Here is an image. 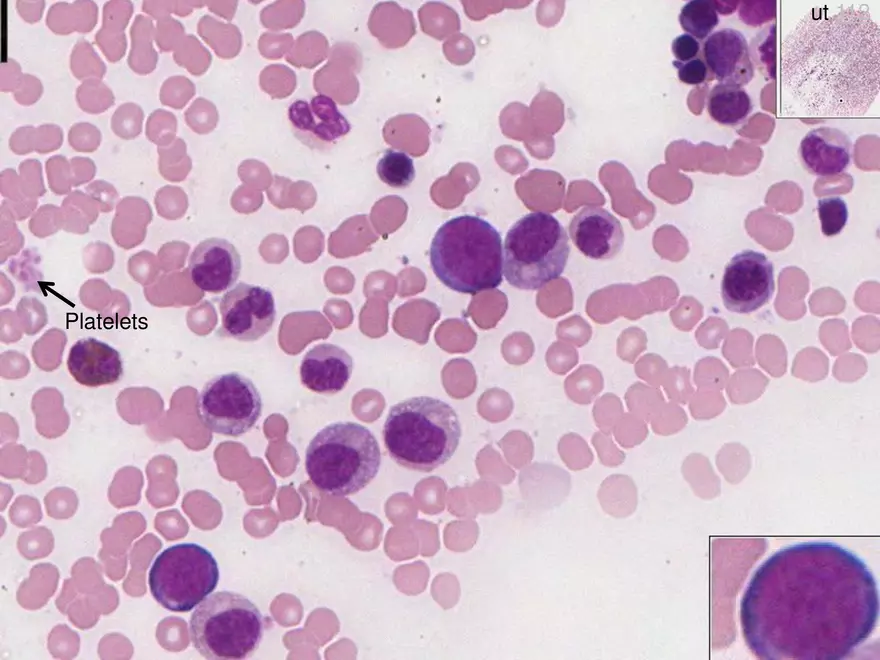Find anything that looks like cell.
I'll return each mask as SVG.
<instances>
[{
  "mask_svg": "<svg viewBox=\"0 0 880 660\" xmlns=\"http://www.w3.org/2000/svg\"><path fill=\"white\" fill-rule=\"evenodd\" d=\"M879 591L871 569L830 541L784 546L753 572L740 603L746 646L762 660H840L874 632Z\"/></svg>",
  "mask_w": 880,
  "mask_h": 660,
  "instance_id": "obj_1",
  "label": "cell"
},
{
  "mask_svg": "<svg viewBox=\"0 0 880 660\" xmlns=\"http://www.w3.org/2000/svg\"><path fill=\"white\" fill-rule=\"evenodd\" d=\"M780 66L785 97L805 115H863L879 93V26L863 8H815L785 36Z\"/></svg>",
  "mask_w": 880,
  "mask_h": 660,
  "instance_id": "obj_2",
  "label": "cell"
},
{
  "mask_svg": "<svg viewBox=\"0 0 880 660\" xmlns=\"http://www.w3.org/2000/svg\"><path fill=\"white\" fill-rule=\"evenodd\" d=\"M430 264L440 282L453 291L475 295L493 290L503 280L501 235L480 217H454L435 233Z\"/></svg>",
  "mask_w": 880,
  "mask_h": 660,
  "instance_id": "obj_3",
  "label": "cell"
},
{
  "mask_svg": "<svg viewBox=\"0 0 880 660\" xmlns=\"http://www.w3.org/2000/svg\"><path fill=\"white\" fill-rule=\"evenodd\" d=\"M461 435L456 410L431 396H414L394 404L383 425L389 456L404 468L426 473L452 458Z\"/></svg>",
  "mask_w": 880,
  "mask_h": 660,
  "instance_id": "obj_4",
  "label": "cell"
},
{
  "mask_svg": "<svg viewBox=\"0 0 880 660\" xmlns=\"http://www.w3.org/2000/svg\"><path fill=\"white\" fill-rule=\"evenodd\" d=\"M381 451L364 425L339 421L320 429L305 452V470L320 491L345 497L364 489L378 474Z\"/></svg>",
  "mask_w": 880,
  "mask_h": 660,
  "instance_id": "obj_5",
  "label": "cell"
},
{
  "mask_svg": "<svg viewBox=\"0 0 880 660\" xmlns=\"http://www.w3.org/2000/svg\"><path fill=\"white\" fill-rule=\"evenodd\" d=\"M570 246L568 235L551 214L531 212L508 230L503 246V275L520 290H538L563 273Z\"/></svg>",
  "mask_w": 880,
  "mask_h": 660,
  "instance_id": "obj_6",
  "label": "cell"
},
{
  "mask_svg": "<svg viewBox=\"0 0 880 660\" xmlns=\"http://www.w3.org/2000/svg\"><path fill=\"white\" fill-rule=\"evenodd\" d=\"M264 617L244 595L222 590L208 595L193 611L189 635L206 659H245L264 634Z\"/></svg>",
  "mask_w": 880,
  "mask_h": 660,
  "instance_id": "obj_7",
  "label": "cell"
},
{
  "mask_svg": "<svg viewBox=\"0 0 880 660\" xmlns=\"http://www.w3.org/2000/svg\"><path fill=\"white\" fill-rule=\"evenodd\" d=\"M219 568L212 553L196 543H181L163 550L149 572L154 599L167 610L188 612L216 588Z\"/></svg>",
  "mask_w": 880,
  "mask_h": 660,
  "instance_id": "obj_8",
  "label": "cell"
},
{
  "mask_svg": "<svg viewBox=\"0 0 880 660\" xmlns=\"http://www.w3.org/2000/svg\"><path fill=\"white\" fill-rule=\"evenodd\" d=\"M261 394L253 381L239 372L214 376L196 399V411L205 428L238 437L250 431L262 414Z\"/></svg>",
  "mask_w": 880,
  "mask_h": 660,
  "instance_id": "obj_9",
  "label": "cell"
},
{
  "mask_svg": "<svg viewBox=\"0 0 880 660\" xmlns=\"http://www.w3.org/2000/svg\"><path fill=\"white\" fill-rule=\"evenodd\" d=\"M774 289L773 264L761 252L743 250L725 267L721 295L731 312L749 314L758 310L769 302Z\"/></svg>",
  "mask_w": 880,
  "mask_h": 660,
  "instance_id": "obj_10",
  "label": "cell"
},
{
  "mask_svg": "<svg viewBox=\"0 0 880 660\" xmlns=\"http://www.w3.org/2000/svg\"><path fill=\"white\" fill-rule=\"evenodd\" d=\"M221 335L242 341L259 340L272 328L276 306L272 292L262 286L240 282L220 299Z\"/></svg>",
  "mask_w": 880,
  "mask_h": 660,
  "instance_id": "obj_11",
  "label": "cell"
},
{
  "mask_svg": "<svg viewBox=\"0 0 880 660\" xmlns=\"http://www.w3.org/2000/svg\"><path fill=\"white\" fill-rule=\"evenodd\" d=\"M241 272V257L226 239L211 237L201 241L191 252L188 273L202 291L219 294L229 290Z\"/></svg>",
  "mask_w": 880,
  "mask_h": 660,
  "instance_id": "obj_12",
  "label": "cell"
},
{
  "mask_svg": "<svg viewBox=\"0 0 880 660\" xmlns=\"http://www.w3.org/2000/svg\"><path fill=\"white\" fill-rule=\"evenodd\" d=\"M288 119L295 136L310 148L332 144L350 131L348 120L333 99L324 94L310 102L294 101L288 109Z\"/></svg>",
  "mask_w": 880,
  "mask_h": 660,
  "instance_id": "obj_13",
  "label": "cell"
},
{
  "mask_svg": "<svg viewBox=\"0 0 880 660\" xmlns=\"http://www.w3.org/2000/svg\"><path fill=\"white\" fill-rule=\"evenodd\" d=\"M702 54L708 70L723 84L743 87L754 77V64L744 35L733 28L712 32Z\"/></svg>",
  "mask_w": 880,
  "mask_h": 660,
  "instance_id": "obj_14",
  "label": "cell"
},
{
  "mask_svg": "<svg viewBox=\"0 0 880 660\" xmlns=\"http://www.w3.org/2000/svg\"><path fill=\"white\" fill-rule=\"evenodd\" d=\"M569 236L575 247L593 260L613 258L624 243L620 221L597 206L583 207L574 215L569 224Z\"/></svg>",
  "mask_w": 880,
  "mask_h": 660,
  "instance_id": "obj_15",
  "label": "cell"
},
{
  "mask_svg": "<svg viewBox=\"0 0 880 660\" xmlns=\"http://www.w3.org/2000/svg\"><path fill=\"white\" fill-rule=\"evenodd\" d=\"M67 368L74 380L86 387L113 384L123 374L120 353L94 337L82 338L73 344L68 354Z\"/></svg>",
  "mask_w": 880,
  "mask_h": 660,
  "instance_id": "obj_16",
  "label": "cell"
},
{
  "mask_svg": "<svg viewBox=\"0 0 880 660\" xmlns=\"http://www.w3.org/2000/svg\"><path fill=\"white\" fill-rule=\"evenodd\" d=\"M353 368V358L346 350L332 343H321L304 355L300 379L302 385L312 392L333 395L345 388Z\"/></svg>",
  "mask_w": 880,
  "mask_h": 660,
  "instance_id": "obj_17",
  "label": "cell"
},
{
  "mask_svg": "<svg viewBox=\"0 0 880 660\" xmlns=\"http://www.w3.org/2000/svg\"><path fill=\"white\" fill-rule=\"evenodd\" d=\"M799 157L804 168L821 177L843 173L851 163L850 137L835 127L811 129L801 140Z\"/></svg>",
  "mask_w": 880,
  "mask_h": 660,
  "instance_id": "obj_18",
  "label": "cell"
},
{
  "mask_svg": "<svg viewBox=\"0 0 880 660\" xmlns=\"http://www.w3.org/2000/svg\"><path fill=\"white\" fill-rule=\"evenodd\" d=\"M752 109L751 98L742 87L718 83L708 94L707 111L710 117L721 125L742 124Z\"/></svg>",
  "mask_w": 880,
  "mask_h": 660,
  "instance_id": "obj_19",
  "label": "cell"
},
{
  "mask_svg": "<svg viewBox=\"0 0 880 660\" xmlns=\"http://www.w3.org/2000/svg\"><path fill=\"white\" fill-rule=\"evenodd\" d=\"M155 28L152 19L137 15L130 29L131 49L127 63L139 75L151 73L157 63V53L153 47Z\"/></svg>",
  "mask_w": 880,
  "mask_h": 660,
  "instance_id": "obj_20",
  "label": "cell"
},
{
  "mask_svg": "<svg viewBox=\"0 0 880 660\" xmlns=\"http://www.w3.org/2000/svg\"><path fill=\"white\" fill-rule=\"evenodd\" d=\"M598 499L607 514L615 518H625L636 508V488L630 477L622 474L612 475L600 486Z\"/></svg>",
  "mask_w": 880,
  "mask_h": 660,
  "instance_id": "obj_21",
  "label": "cell"
},
{
  "mask_svg": "<svg viewBox=\"0 0 880 660\" xmlns=\"http://www.w3.org/2000/svg\"><path fill=\"white\" fill-rule=\"evenodd\" d=\"M679 23L686 34L697 40L706 39L719 24L715 3L707 0L687 2L681 8Z\"/></svg>",
  "mask_w": 880,
  "mask_h": 660,
  "instance_id": "obj_22",
  "label": "cell"
},
{
  "mask_svg": "<svg viewBox=\"0 0 880 660\" xmlns=\"http://www.w3.org/2000/svg\"><path fill=\"white\" fill-rule=\"evenodd\" d=\"M377 174L380 180L388 186L405 188L415 178V167L408 154L388 149L378 161Z\"/></svg>",
  "mask_w": 880,
  "mask_h": 660,
  "instance_id": "obj_23",
  "label": "cell"
},
{
  "mask_svg": "<svg viewBox=\"0 0 880 660\" xmlns=\"http://www.w3.org/2000/svg\"><path fill=\"white\" fill-rule=\"evenodd\" d=\"M70 69L79 80L102 79L106 73V65L86 40L81 39L74 45L70 55Z\"/></svg>",
  "mask_w": 880,
  "mask_h": 660,
  "instance_id": "obj_24",
  "label": "cell"
},
{
  "mask_svg": "<svg viewBox=\"0 0 880 660\" xmlns=\"http://www.w3.org/2000/svg\"><path fill=\"white\" fill-rule=\"evenodd\" d=\"M76 101L84 112L100 114L115 102L112 90L100 79L83 81L76 90Z\"/></svg>",
  "mask_w": 880,
  "mask_h": 660,
  "instance_id": "obj_25",
  "label": "cell"
},
{
  "mask_svg": "<svg viewBox=\"0 0 880 660\" xmlns=\"http://www.w3.org/2000/svg\"><path fill=\"white\" fill-rule=\"evenodd\" d=\"M817 209L821 231L825 236H835L843 230L848 220V208L841 197L821 198L818 200Z\"/></svg>",
  "mask_w": 880,
  "mask_h": 660,
  "instance_id": "obj_26",
  "label": "cell"
},
{
  "mask_svg": "<svg viewBox=\"0 0 880 660\" xmlns=\"http://www.w3.org/2000/svg\"><path fill=\"white\" fill-rule=\"evenodd\" d=\"M143 120L144 112L138 104L123 103L111 117V129L123 139H133L141 133Z\"/></svg>",
  "mask_w": 880,
  "mask_h": 660,
  "instance_id": "obj_27",
  "label": "cell"
},
{
  "mask_svg": "<svg viewBox=\"0 0 880 660\" xmlns=\"http://www.w3.org/2000/svg\"><path fill=\"white\" fill-rule=\"evenodd\" d=\"M46 24L53 33L58 35L77 32L78 23L74 4L68 2L53 4L48 11Z\"/></svg>",
  "mask_w": 880,
  "mask_h": 660,
  "instance_id": "obj_28",
  "label": "cell"
},
{
  "mask_svg": "<svg viewBox=\"0 0 880 660\" xmlns=\"http://www.w3.org/2000/svg\"><path fill=\"white\" fill-rule=\"evenodd\" d=\"M559 452H561L563 460L572 470L586 468L593 461V454L588 445L577 435H568L564 438Z\"/></svg>",
  "mask_w": 880,
  "mask_h": 660,
  "instance_id": "obj_29",
  "label": "cell"
},
{
  "mask_svg": "<svg viewBox=\"0 0 880 660\" xmlns=\"http://www.w3.org/2000/svg\"><path fill=\"white\" fill-rule=\"evenodd\" d=\"M133 13L131 1H108L103 7L102 28L124 32Z\"/></svg>",
  "mask_w": 880,
  "mask_h": 660,
  "instance_id": "obj_30",
  "label": "cell"
},
{
  "mask_svg": "<svg viewBox=\"0 0 880 660\" xmlns=\"http://www.w3.org/2000/svg\"><path fill=\"white\" fill-rule=\"evenodd\" d=\"M95 43L110 62L119 61L126 52L127 40L124 32H113L101 28L95 35Z\"/></svg>",
  "mask_w": 880,
  "mask_h": 660,
  "instance_id": "obj_31",
  "label": "cell"
},
{
  "mask_svg": "<svg viewBox=\"0 0 880 660\" xmlns=\"http://www.w3.org/2000/svg\"><path fill=\"white\" fill-rule=\"evenodd\" d=\"M672 64L677 69L678 79L684 84L699 85L708 79V67L699 57L687 62L674 60Z\"/></svg>",
  "mask_w": 880,
  "mask_h": 660,
  "instance_id": "obj_32",
  "label": "cell"
},
{
  "mask_svg": "<svg viewBox=\"0 0 880 660\" xmlns=\"http://www.w3.org/2000/svg\"><path fill=\"white\" fill-rule=\"evenodd\" d=\"M101 138L99 129L89 122H78L69 129V141L78 149L97 147Z\"/></svg>",
  "mask_w": 880,
  "mask_h": 660,
  "instance_id": "obj_33",
  "label": "cell"
},
{
  "mask_svg": "<svg viewBox=\"0 0 880 660\" xmlns=\"http://www.w3.org/2000/svg\"><path fill=\"white\" fill-rule=\"evenodd\" d=\"M43 93L41 81L31 75L24 74L18 89L13 93L15 101L20 105L30 106L36 103Z\"/></svg>",
  "mask_w": 880,
  "mask_h": 660,
  "instance_id": "obj_34",
  "label": "cell"
},
{
  "mask_svg": "<svg viewBox=\"0 0 880 660\" xmlns=\"http://www.w3.org/2000/svg\"><path fill=\"white\" fill-rule=\"evenodd\" d=\"M174 118L171 113L156 110L150 114L146 122V134L152 141H158L167 132L173 130Z\"/></svg>",
  "mask_w": 880,
  "mask_h": 660,
  "instance_id": "obj_35",
  "label": "cell"
},
{
  "mask_svg": "<svg viewBox=\"0 0 880 660\" xmlns=\"http://www.w3.org/2000/svg\"><path fill=\"white\" fill-rule=\"evenodd\" d=\"M593 444L602 464L615 467L624 461L625 454L613 444L611 439L602 435H595Z\"/></svg>",
  "mask_w": 880,
  "mask_h": 660,
  "instance_id": "obj_36",
  "label": "cell"
},
{
  "mask_svg": "<svg viewBox=\"0 0 880 660\" xmlns=\"http://www.w3.org/2000/svg\"><path fill=\"white\" fill-rule=\"evenodd\" d=\"M671 50L677 61L687 62L699 55L700 42L689 34H681L672 41Z\"/></svg>",
  "mask_w": 880,
  "mask_h": 660,
  "instance_id": "obj_37",
  "label": "cell"
},
{
  "mask_svg": "<svg viewBox=\"0 0 880 660\" xmlns=\"http://www.w3.org/2000/svg\"><path fill=\"white\" fill-rule=\"evenodd\" d=\"M79 33H88L93 30L97 23L98 7L93 1H74L73 2Z\"/></svg>",
  "mask_w": 880,
  "mask_h": 660,
  "instance_id": "obj_38",
  "label": "cell"
},
{
  "mask_svg": "<svg viewBox=\"0 0 880 660\" xmlns=\"http://www.w3.org/2000/svg\"><path fill=\"white\" fill-rule=\"evenodd\" d=\"M21 67L12 58H8L1 66L0 89L2 92H15L23 78Z\"/></svg>",
  "mask_w": 880,
  "mask_h": 660,
  "instance_id": "obj_39",
  "label": "cell"
},
{
  "mask_svg": "<svg viewBox=\"0 0 880 660\" xmlns=\"http://www.w3.org/2000/svg\"><path fill=\"white\" fill-rule=\"evenodd\" d=\"M206 106L207 105L203 102L197 101L187 112V121L195 129L203 130L207 128L213 120L211 110Z\"/></svg>",
  "mask_w": 880,
  "mask_h": 660,
  "instance_id": "obj_40",
  "label": "cell"
},
{
  "mask_svg": "<svg viewBox=\"0 0 880 660\" xmlns=\"http://www.w3.org/2000/svg\"><path fill=\"white\" fill-rule=\"evenodd\" d=\"M16 8L19 15L28 23L38 22L45 8L44 1H17Z\"/></svg>",
  "mask_w": 880,
  "mask_h": 660,
  "instance_id": "obj_41",
  "label": "cell"
}]
</instances>
